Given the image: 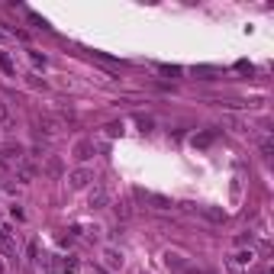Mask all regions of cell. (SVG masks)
<instances>
[{"label":"cell","mask_w":274,"mask_h":274,"mask_svg":"<svg viewBox=\"0 0 274 274\" xmlns=\"http://www.w3.org/2000/svg\"><path fill=\"white\" fill-rule=\"evenodd\" d=\"M0 71H3V74H10V78L16 74V65H13L10 52H0Z\"/></svg>","instance_id":"obj_11"},{"label":"cell","mask_w":274,"mask_h":274,"mask_svg":"<svg viewBox=\"0 0 274 274\" xmlns=\"http://www.w3.org/2000/svg\"><path fill=\"white\" fill-rule=\"evenodd\" d=\"M61 271H65V274H74V271H78V258H71V255L61 258Z\"/></svg>","instance_id":"obj_12"},{"label":"cell","mask_w":274,"mask_h":274,"mask_svg":"<svg viewBox=\"0 0 274 274\" xmlns=\"http://www.w3.org/2000/svg\"><path fill=\"white\" fill-rule=\"evenodd\" d=\"M200 213L210 223H226V210H219V207H200Z\"/></svg>","instance_id":"obj_8"},{"label":"cell","mask_w":274,"mask_h":274,"mask_svg":"<svg viewBox=\"0 0 274 274\" xmlns=\"http://www.w3.org/2000/svg\"><path fill=\"white\" fill-rule=\"evenodd\" d=\"M29 58H32V65H42V68H45V55H42V52L29 49Z\"/></svg>","instance_id":"obj_16"},{"label":"cell","mask_w":274,"mask_h":274,"mask_svg":"<svg viewBox=\"0 0 274 274\" xmlns=\"http://www.w3.org/2000/svg\"><path fill=\"white\" fill-rule=\"evenodd\" d=\"M252 265H255V252H252V249L249 252H236V255L229 258V268L232 271H249Z\"/></svg>","instance_id":"obj_2"},{"label":"cell","mask_w":274,"mask_h":274,"mask_svg":"<svg viewBox=\"0 0 274 274\" xmlns=\"http://www.w3.org/2000/svg\"><path fill=\"white\" fill-rule=\"evenodd\" d=\"M104 262L110 265V268H123V252H116V249H107V252H104Z\"/></svg>","instance_id":"obj_10"},{"label":"cell","mask_w":274,"mask_h":274,"mask_svg":"<svg viewBox=\"0 0 274 274\" xmlns=\"http://www.w3.org/2000/svg\"><path fill=\"white\" fill-rule=\"evenodd\" d=\"M136 197L139 200H145V203H155V210H171V200L168 197H161V194H148V190H136Z\"/></svg>","instance_id":"obj_4"},{"label":"cell","mask_w":274,"mask_h":274,"mask_svg":"<svg viewBox=\"0 0 274 274\" xmlns=\"http://www.w3.org/2000/svg\"><path fill=\"white\" fill-rule=\"evenodd\" d=\"M10 120H13V116H10V107L0 104V126H10Z\"/></svg>","instance_id":"obj_15"},{"label":"cell","mask_w":274,"mask_h":274,"mask_svg":"<svg viewBox=\"0 0 274 274\" xmlns=\"http://www.w3.org/2000/svg\"><path fill=\"white\" fill-rule=\"evenodd\" d=\"M107 136H123V123H110V126H107Z\"/></svg>","instance_id":"obj_17"},{"label":"cell","mask_w":274,"mask_h":274,"mask_svg":"<svg viewBox=\"0 0 274 274\" xmlns=\"http://www.w3.org/2000/svg\"><path fill=\"white\" fill-rule=\"evenodd\" d=\"M107 203H110V194H107L104 187H94V190H91V207L100 210V207H107Z\"/></svg>","instance_id":"obj_6"},{"label":"cell","mask_w":274,"mask_h":274,"mask_svg":"<svg viewBox=\"0 0 274 274\" xmlns=\"http://www.w3.org/2000/svg\"><path fill=\"white\" fill-rule=\"evenodd\" d=\"M13 171H16V177H19L23 184H29L32 177H36V168H32V164H26V161H19V164H16Z\"/></svg>","instance_id":"obj_9"},{"label":"cell","mask_w":274,"mask_h":274,"mask_svg":"<svg viewBox=\"0 0 274 274\" xmlns=\"http://www.w3.org/2000/svg\"><path fill=\"white\" fill-rule=\"evenodd\" d=\"M94 181V174L87 168H78V171H71L68 174V184H71V190H81V187H87V184Z\"/></svg>","instance_id":"obj_3"},{"label":"cell","mask_w":274,"mask_h":274,"mask_svg":"<svg viewBox=\"0 0 274 274\" xmlns=\"http://www.w3.org/2000/svg\"><path fill=\"white\" fill-rule=\"evenodd\" d=\"M161 71L164 74H181V68H177V65H161Z\"/></svg>","instance_id":"obj_18"},{"label":"cell","mask_w":274,"mask_h":274,"mask_svg":"<svg viewBox=\"0 0 274 274\" xmlns=\"http://www.w3.org/2000/svg\"><path fill=\"white\" fill-rule=\"evenodd\" d=\"M210 142H213V133H200V136H194V145H197V148H207Z\"/></svg>","instance_id":"obj_13"},{"label":"cell","mask_w":274,"mask_h":274,"mask_svg":"<svg viewBox=\"0 0 274 274\" xmlns=\"http://www.w3.org/2000/svg\"><path fill=\"white\" fill-rule=\"evenodd\" d=\"M6 271V265H3V258H0V274H3Z\"/></svg>","instance_id":"obj_20"},{"label":"cell","mask_w":274,"mask_h":274,"mask_svg":"<svg viewBox=\"0 0 274 274\" xmlns=\"http://www.w3.org/2000/svg\"><path fill=\"white\" fill-rule=\"evenodd\" d=\"M116 216H120V219L129 216V207H126V203H120V207H116Z\"/></svg>","instance_id":"obj_19"},{"label":"cell","mask_w":274,"mask_h":274,"mask_svg":"<svg viewBox=\"0 0 274 274\" xmlns=\"http://www.w3.org/2000/svg\"><path fill=\"white\" fill-rule=\"evenodd\" d=\"M74 158H78V161H87V158H91V155H94V142L91 139H78V142H74Z\"/></svg>","instance_id":"obj_5"},{"label":"cell","mask_w":274,"mask_h":274,"mask_svg":"<svg viewBox=\"0 0 274 274\" xmlns=\"http://www.w3.org/2000/svg\"><path fill=\"white\" fill-rule=\"evenodd\" d=\"M19 161H23V148H19V145L0 148V168H16Z\"/></svg>","instance_id":"obj_1"},{"label":"cell","mask_w":274,"mask_h":274,"mask_svg":"<svg viewBox=\"0 0 274 274\" xmlns=\"http://www.w3.org/2000/svg\"><path fill=\"white\" fill-rule=\"evenodd\" d=\"M164 265H168L171 271H184L187 265H184V255H177V252H164Z\"/></svg>","instance_id":"obj_7"},{"label":"cell","mask_w":274,"mask_h":274,"mask_svg":"<svg viewBox=\"0 0 274 274\" xmlns=\"http://www.w3.org/2000/svg\"><path fill=\"white\" fill-rule=\"evenodd\" d=\"M45 171H49L52 177H58V174H61V161H58V158H49V164H45Z\"/></svg>","instance_id":"obj_14"}]
</instances>
